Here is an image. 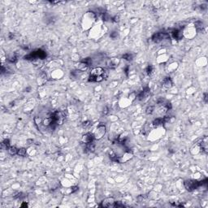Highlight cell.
<instances>
[{
  "label": "cell",
  "mask_w": 208,
  "mask_h": 208,
  "mask_svg": "<svg viewBox=\"0 0 208 208\" xmlns=\"http://www.w3.org/2000/svg\"><path fill=\"white\" fill-rule=\"evenodd\" d=\"M108 76V72L107 69L102 68H95L91 71L89 75V81L91 82H100L106 79Z\"/></svg>",
  "instance_id": "cell-1"
},
{
  "label": "cell",
  "mask_w": 208,
  "mask_h": 208,
  "mask_svg": "<svg viewBox=\"0 0 208 208\" xmlns=\"http://www.w3.org/2000/svg\"><path fill=\"white\" fill-rule=\"evenodd\" d=\"M46 57V53L45 52L44 50L39 49V50L33 51V52L30 53V54H29L28 55H25V59H28V60H33V59H43Z\"/></svg>",
  "instance_id": "cell-2"
},
{
  "label": "cell",
  "mask_w": 208,
  "mask_h": 208,
  "mask_svg": "<svg viewBox=\"0 0 208 208\" xmlns=\"http://www.w3.org/2000/svg\"><path fill=\"white\" fill-rule=\"evenodd\" d=\"M199 186H201V182L194 181V180H187L185 181V187L189 192L198 189Z\"/></svg>",
  "instance_id": "cell-3"
},
{
  "label": "cell",
  "mask_w": 208,
  "mask_h": 208,
  "mask_svg": "<svg viewBox=\"0 0 208 208\" xmlns=\"http://www.w3.org/2000/svg\"><path fill=\"white\" fill-rule=\"evenodd\" d=\"M169 35L165 33H158L153 35L152 37V41L155 43H159V42H163L165 39H168Z\"/></svg>",
  "instance_id": "cell-4"
},
{
  "label": "cell",
  "mask_w": 208,
  "mask_h": 208,
  "mask_svg": "<svg viewBox=\"0 0 208 208\" xmlns=\"http://www.w3.org/2000/svg\"><path fill=\"white\" fill-rule=\"evenodd\" d=\"M105 132H106V126L105 125H99L98 128L96 129V131L94 132V139H101L102 137L104 136Z\"/></svg>",
  "instance_id": "cell-5"
},
{
  "label": "cell",
  "mask_w": 208,
  "mask_h": 208,
  "mask_svg": "<svg viewBox=\"0 0 208 208\" xmlns=\"http://www.w3.org/2000/svg\"><path fill=\"white\" fill-rule=\"evenodd\" d=\"M115 200L113 198H107L102 202L100 207H115Z\"/></svg>",
  "instance_id": "cell-6"
},
{
  "label": "cell",
  "mask_w": 208,
  "mask_h": 208,
  "mask_svg": "<svg viewBox=\"0 0 208 208\" xmlns=\"http://www.w3.org/2000/svg\"><path fill=\"white\" fill-rule=\"evenodd\" d=\"M150 94H151V90H150V89L148 87H145V89H143L142 91H141L140 93H138V94L137 95V98L140 101L144 100V99H145V98H147L148 97H149Z\"/></svg>",
  "instance_id": "cell-7"
},
{
  "label": "cell",
  "mask_w": 208,
  "mask_h": 208,
  "mask_svg": "<svg viewBox=\"0 0 208 208\" xmlns=\"http://www.w3.org/2000/svg\"><path fill=\"white\" fill-rule=\"evenodd\" d=\"M94 139V134L90 133V132H87L85 135H83L82 137V142L85 143V144H89L90 142H93Z\"/></svg>",
  "instance_id": "cell-8"
},
{
  "label": "cell",
  "mask_w": 208,
  "mask_h": 208,
  "mask_svg": "<svg viewBox=\"0 0 208 208\" xmlns=\"http://www.w3.org/2000/svg\"><path fill=\"white\" fill-rule=\"evenodd\" d=\"M120 63V59L117 58H111L109 59L107 62V65L111 68H115L118 66V64Z\"/></svg>",
  "instance_id": "cell-9"
},
{
  "label": "cell",
  "mask_w": 208,
  "mask_h": 208,
  "mask_svg": "<svg viewBox=\"0 0 208 208\" xmlns=\"http://www.w3.org/2000/svg\"><path fill=\"white\" fill-rule=\"evenodd\" d=\"M172 85H173V83L170 77H166V78H164V81H163V87H164V89H170L171 87H172Z\"/></svg>",
  "instance_id": "cell-10"
},
{
  "label": "cell",
  "mask_w": 208,
  "mask_h": 208,
  "mask_svg": "<svg viewBox=\"0 0 208 208\" xmlns=\"http://www.w3.org/2000/svg\"><path fill=\"white\" fill-rule=\"evenodd\" d=\"M171 34H172L173 38L176 40H181L182 39V38H183V33H182V31L180 30V29H175V30H173Z\"/></svg>",
  "instance_id": "cell-11"
},
{
  "label": "cell",
  "mask_w": 208,
  "mask_h": 208,
  "mask_svg": "<svg viewBox=\"0 0 208 208\" xmlns=\"http://www.w3.org/2000/svg\"><path fill=\"white\" fill-rule=\"evenodd\" d=\"M195 28H196V30L198 33H202V32L204 31L205 25L202 21H197V22H195Z\"/></svg>",
  "instance_id": "cell-12"
},
{
  "label": "cell",
  "mask_w": 208,
  "mask_h": 208,
  "mask_svg": "<svg viewBox=\"0 0 208 208\" xmlns=\"http://www.w3.org/2000/svg\"><path fill=\"white\" fill-rule=\"evenodd\" d=\"M164 124V121L163 118H157L152 122V125L154 127H159V126H163Z\"/></svg>",
  "instance_id": "cell-13"
},
{
  "label": "cell",
  "mask_w": 208,
  "mask_h": 208,
  "mask_svg": "<svg viewBox=\"0 0 208 208\" xmlns=\"http://www.w3.org/2000/svg\"><path fill=\"white\" fill-rule=\"evenodd\" d=\"M1 146H2V149H6V150H8L10 148V141L9 139H5L1 144Z\"/></svg>",
  "instance_id": "cell-14"
},
{
  "label": "cell",
  "mask_w": 208,
  "mask_h": 208,
  "mask_svg": "<svg viewBox=\"0 0 208 208\" xmlns=\"http://www.w3.org/2000/svg\"><path fill=\"white\" fill-rule=\"evenodd\" d=\"M88 68H89V66H88L86 63H83V62L80 63H79V65H78V70H80L81 72L86 71L88 69Z\"/></svg>",
  "instance_id": "cell-15"
},
{
  "label": "cell",
  "mask_w": 208,
  "mask_h": 208,
  "mask_svg": "<svg viewBox=\"0 0 208 208\" xmlns=\"http://www.w3.org/2000/svg\"><path fill=\"white\" fill-rule=\"evenodd\" d=\"M150 132H151V127H150L149 124H145V125H144V127H143V128H142V131H141L142 134L147 136Z\"/></svg>",
  "instance_id": "cell-16"
},
{
  "label": "cell",
  "mask_w": 208,
  "mask_h": 208,
  "mask_svg": "<svg viewBox=\"0 0 208 208\" xmlns=\"http://www.w3.org/2000/svg\"><path fill=\"white\" fill-rule=\"evenodd\" d=\"M7 151L9 152V154H12V155H14V154H16L18 153V149L16 146H10V148Z\"/></svg>",
  "instance_id": "cell-17"
},
{
  "label": "cell",
  "mask_w": 208,
  "mask_h": 208,
  "mask_svg": "<svg viewBox=\"0 0 208 208\" xmlns=\"http://www.w3.org/2000/svg\"><path fill=\"white\" fill-rule=\"evenodd\" d=\"M109 155H110L109 157H110V158H111V160H112V161H120L119 158L117 157L116 154H115L113 151H110V152H109Z\"/></svg>",
  "instance_id": "cell-18"
},
{
  "label": "cell",
  "mask_w": 208,
  "mask_h": 208,
  "mask_svg": "<svg viewBox=\"0 0 208 208\" xmlns=\"http://www.w3.org/2000/svg\"><path fill=\"white\" fill-rule=\"evenodd\" d=\"M153 71H154V68L152 65H149L146 68H145V72H146V74L149 75V76H151V75L152 74Z\"/></svg>",
  "instance_id": "cell-19"
},
{
  "label": "cell",
  "mask_w": 208,
  "mask_h": 208,
  "mask_svg": "<svg viewBox=\"0 0 208 208\" xmlns=\"http://www.w3.org/2000/svg\"><path fill=\"white\" fill-rule=\"evenodd\" d=\"M132 58H133V55H132V54H130V53H127V54L123 55V59H126V60H128V61L132 60Z\"/></svg>",
  "instance_id": "cell-20"
},
{
  "label": "cell",
  "mask_w": 208,
  "mask_h": 208,
  "mask_svg": "<svg viewBox=\"0 0 208 208\" xmlns=\"http://www.w3.org/2000/svg\"><path fill=\"white\" fill-rule=\"evenodd\" d=\"M154 110V107L153 106H149L146 108V110H145V112H146L147 115H151V114H153Z\"/></svg>",
  "instance_id": "cell-21"
},
{
  "label": "cell",
  "mask_w": 208,
  "mask_h": 208,
  "mask_svg": "<svg viewBox=\"0 0 208 208\" xmlns=\"http://www.w3.org/2000/svg\"><path fill=\"white\" fill-rule=\"evenodd\" d=\"M25 154H26V150H25V148H21V149L18 150V153H17V154H19V155L25 156Z\"/></svg>",
  "instance_id": "cell-22"
},
{
  "label": "cell",
  "mask_w": 208,
  "mask_h": 208,
  "mask_svg": "<svg viewBox=\"0 0 208 208\" xmlns=\"http://www.w3.org/2000/svg\"><path fill=\"white\" fill-rule=\"evenodd\" d=\"M81 62H83V63H86L88 66H89V65H91V63H92V59H90V58H86V59H83Z\"/></svg>",
  "instance_id": "cell-23"
},
{
  "label": "cell",
  "mask_w": 208,
  "mask_h": 208,
  "mask_svg": "<svg viewBox=\"0 0 208 208\" xmlns=\"http://www.w3.org/2000/svg\"><path fill=\"white\" fill-rule=\"evenodd\" d=\"M91 122L89 121V120H87V121H85V122H83L82 123V126L84 128H89V126H91Z\"/></svg>",
  "instance_id": "cell-24"
},
{
  "label": "cell",
  "mask_w": 208,
  "mask_h": 208,
  "mask_svg": "<svg viewBox=\"0 0 208 208\" xmlns=\"http://www.w3.org/2000/svg\"><path fill=\"white\" fill-rule=\"evenodd\" d=\"M110 36H111V38H113V39H115V38H117V37H118V33H117V32L113 31L112 33H111Z\"/></svg>",
  "instance_id": "cell-25"
},
{
  "label": "cell",
  "mask_w": 208,
  "mask_h": 208,
  "mask_svg": "<svg viewBox=\"0 0 208 208\" xmlns=\"http://www.w3.org/2000/svg\"><path fill=\"white\" fill-rule=\"evenodd\" d=\"M145 197L144 196V195H141V196H139L138 198V201L139 202H143V201H145Z\"/></svg>",
  "instance_id": "cell-26"
},
{
  "label": "cell",
  "mask_w": 208,
  "mask_h": 208,
  "mask_svg": "<svg viewBox=\"0 0 208 208\" xmlns=\"http://www.w3.org/2000/svg\"><path fill=\"white\" fill-rule=\"evenodd\" d=\"M76 190H78V187H77V186H74V187L72 188V193L76 192Z\"/></svg>",
  "instance_id": "cell-27"
},
{
  "label": "cell",
  "mask_w": 208,
  "mask_h": 208,
  "mask_svg": "<svg viewBox=\"0 0 208 208\" xmlns=\"http://www.w3.org/2000/svg\"><path fill=\"white\" fill-rule=\"evenodd\" d=\"M203 99H204L205 102H207V93L204 94V96H203Z\"/></svg>",
  "instance_id": "cell-28"
},
{
  "label": "cell",
  "mask_w": 208,
  "mask_h": 208,
  "mask_svg": "<svg viewBox=\"0 0 208 208\" xmlns=\"http://www.w3.org/2000/svg\"><path fill=\"white\" fill-rule=\"evenodd\" d=\"M119 19H120V17L116 16L115 17H114V18H113V20H114L115 22H117V21H119Z\"/></svg>",
  "instance_id": "cell-29"
},
{
  "label": "cell",
  "mask_w": 208,
  "mask_h": 208,
  "mask_svg": "<svg viewBox=\"0 0 208 208\" xmlns=\"http://www.w3.org/2000/svg\"><path fill=\"white\" fill-rule=\"evenodd\" d=\"M103 113H104V114H107V113H108V109H107V107H105V111H103Z\"/></svg>",
  "instance_id": "cell-30"
},
{
  "label": "cell",
  "mask_w": 208,
  "mask_h": 208,
  "mask_svg": "<svg viewBox=\"0 0 208 208\" xmlns=\"http://www.w3.org/2000/svg\"><path fill=\"white\" fill-rule=\"evenodd\" d=\"M27 206H28V205H27V204H25H25H23L22 206H21V207H27Z\"/></svg>",
  "instance_id": "cell-31"
}]
</instances>
